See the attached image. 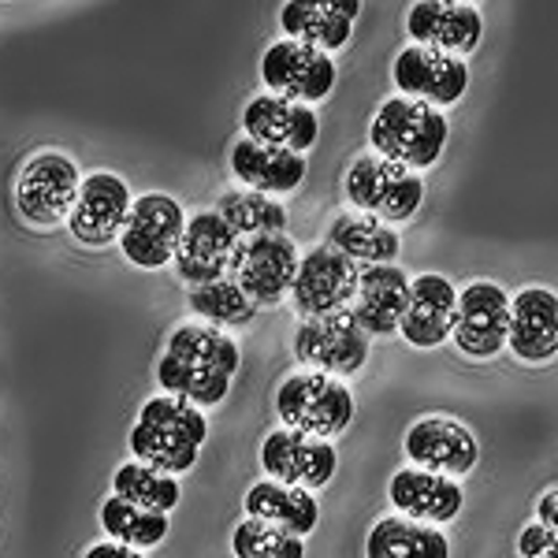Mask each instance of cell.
<instances>
[{
    "mask_svg": "<svg viewBox=\"0 0 558 558\" xmlns=\"http://www.w3.org/2000/svg\"><path fill=\"white\" fill-rule=\"evenodd\" d=\"M205 439H209V417L202 410L172 395H157L138 410L131 428V454L134 462L157 473L183 476L197 465Z\"/></svg>",
    "mask_w": 558,
    "mask_h": 558,
    "instance_id": "cell-1",
    "label": "cell"
},
{
    "mask_svg": "<svg viewBox=\"0 0 558 558\" xmlns=\"http://www.w3.org/2000/svg\"><path fill=\"white\" fill-rule=\"evenodd\" d=\"M447 134H451L447 112L428 108L421 101H410V97H402V94L387 97V101L376 108L373 123H368V142H373L376 157L391 160V165L407 168V172H417V175L444 157Z\"/></svg>",
    "mask_w": 558,
    "mask_h": 558,
    "instance_id": "cell-2",
    "label": "cell"
},
{
    "mask_svg": "<svg viewBox=\"0 0 558 558\" xmlns=\"http://www.w3.org/2000/svg\"><path fill=\"white\" fill-rule=\"evenodd\" d=\"M276 413L283 428L302 432L310 439H336L354 421V391L324 373H294L279 384Z\"/></svg>",
    "mask_w": 558,
    "mask_h": 558,
    "instance_id": "cell-3",
    "label": "cell"
},
{
    "mask_svg": "<svg viewBox=\"0 0 558 558\" xmlns=\"http://www.w3.org/2000/svg\"><path fill=\"white\" fill-rule=\"evenodd\" d=\"M343 191L354 213L373 216L391 228V223H407L417 216L421 202H425V179L376 157V153H365L347 168Z\"/></svg>",
    "mask_w": 558,
    "mask_h": 558,
    "instance_id": "cell-4",
    "label": "cell"
},
{
    "mask_svg": "<svg viewBox=\"0 0 558 558\" xmlns=\"http://www.w3.org/2000/svg\"><path fill=\"white\" fill-rule=\"evenodd\" d=\"M78 186H83V172L75 168V160L45 149L26 160L15 175V209L34 228H57L68 223L75 209Z\"/></svg>",
    "mask_w": 558,
    "mask_h": 558,
    "instance_id": "cell-5",
    "label": "cell"
},
{
    "mask_svg": "<svg viewBox=\"0 0 558 558\" xmlns=\"http://www.w3.org/2000/svg\"><path fill=\"white\" fill-rule=\"evenodd\" d=\"M299 246L287 235H254L239 239L231 254L228 279L257 305H279L291 294V283L299 276Z\"/></svg>",
    "mask_w": 558,
    "mask_h": 558,
    "instance_id": "cell-6",
    "label": "cell"
},
{
    "mask_svg": "<svg viewBox=\"0 0 558 558\" xmlns=\"http://www.w3.org/2000/svg\"><path fill=\"white\" fill-rule=\"evenodd\" d=\"M294 357L305 373L324 376H357L368 362V336L354 324L350 313H328V317H305L294 328Z\"/></svg>",
    "mask_w": 558,
    "mask_h": 558,
    "instance_id": "cell-7",
    "label": "cell"
},
{
    "mask_svg": "<svg viewBox=\"0 0 558 558\" xmlns=\"http://www.w3.org/2000/svg\"><path fill=\"white\" fill-rule=\"evenodd\" d=\"M186 216L172 194H142L131 202V216L123 223L120 250L134 268H165L175 260Z\"/></svg>",
    "mask_w": 558,
    "mask_h": 558,
    "instance_id": "cell-8",
    "label": "cell"
},
{
    "mask_svg": "<svg viewBox=\"0 0 558 558\" xmlns=\"http://www.w3.org/2000/svg\"><path fill=\"white\" fill-rule=\"evenodd\" d=\"M357 272L362 265L336 254L331 246H313L310 254L299 260V276L291 283V305L294 313L305 317H328V313H350L357 294Z\"/></svg>",
    "mask_w": 558,
    "mask_h": 558,
    "instance_id": "cell-9",
    "label": "cell"
},
{
    "mask_svg": "<svg viewBox=\"0 0 558 558\" xmlns=\"http://www.w3.org/2000/svg\"><path fill=\"white\" fill-rule=\"evenodd\" d=\"M260 78L268 86L265 94L287 97V101L310 108L336 89V60L328 52L283 38L268 45V52L260 57Z\"/></svg>",
    "mask_w": 558,
    "mask_h": 558,
    "instance_id": "cell-10",
    "label": "cell"
},
{
    "mask_svg": "<svg viewBox=\"0 0 558 558\" xmlns=\"http://www.w3.org/2000/svg\"><path fill=\"white\" fill-rule=\"evenodd\" d=\"M510 328V294L499 283L473 279L458 291V317H454V347L473 362H488L502 354Z\"/></svg>",
    "mask_w": 558,
    "mask_h": 558,
    "instance_id": "cell-11",
    "label": "cell"
},
{
    "mask_svg": "<svg viewBox=\"0 0 558 558\" xmlns=\"http://www.w3.org/2000/svg\"><path fill=\"white\" fill-rule=\"evenodd\" d=\"M131 191L116 172H89L78 186L75 209L68 216V231L78 246L105 250L112 242H120L123 223L131 216Z\"/></svg>",
    "mask_w": 558,
    "mask_h": 558,
    "instance_id": "cell-12",
    "label": "cell"
},
{
    "mask_svg": "<svg viewBox=\"0 0 558 558\" xmlns=\"http://www.w3.org/2000/svg\"><path fill=\"white\" fill-rule=\"evenodd\" d=\"M395 86L402 97L421 101L428 108H451L462 101L465 86H470V64L462 57H447L436 49H421V45H407L391 64Z\"/></svg>",
    "mask_w": 558,
    "mask_h": 558,
    "instance_id": "cell-13",
    "label": "cell"
},
{
    "mask_svg": "<svg viewBox=\"0 0 558 558\" xmlns=\"http://www.w3.org/2000/svg\"><path fill=\"white\" fill-rule=\"evenodd\" d=\"M260 470L268 473V481L317 492L324 484H331V476L339 470V454L331 439H310L302 432L276 428L260 444Z\"/></svg>",
    "mask_w": 558,
    "mask_h": 558,
    "instance_id": "cell-14",
    "label": "cell"
},
{
    "mask_svg": "<svg viewBox=\"0 0 558 558\" xmlns=\"http://www.w3.org/2000/svg\"><path fill=\"white\" fill-rule=\"evenodd\" d=\"M407 458L417 470L439 476H465L476 470L481 444L462 421L454 417H425L407 432Z\"/></svg>",
    "mask_w": 558,
    "mask_h": 558,
    "instance_id": "cell-15",
    "label": "cell"
},
{
    "mask_svg": "<svg viewBox=\"0 0 558 558\" xmlns=\"http://www.w3.org/2000/svg\"><path fill=\"white\" fill-rule=\"evenodd\" d=\"M407 31L421 49L462 57L481 45L484 20L473 4H462V0H421L407 12Z\"/></svg>",
    "mask_w": 558,
    "mask_h": 558,
    "instance_id": "cell-16",
    "label": "cell"
},
{
    "mask_svg": "<svg viewBox=\"0 0 558 558\" xmlns=\"http://www.w3.org/2000/svg\"><path fill=\"white\" fill-rule=\"evenodd\" d=\"M458 317V287L447 276L425 272L410 279V299L407 313L399 320V331L410 347L417 350H436L451 339Z\"/></svg>",
    "mask_w": 558,
    "mask_h": 558,
    "instance_id": "cell-17",
    "label": "cell"
},
{
    "mask_svg": "<svg viewBox=\"0 0 558 558\" xmlns=\"http://www.w3.org/2000/svg\"><path fill=\"white\" fill-rule=\"evenodd\" d=\"M242 131H246L250 142L305 157V149L317 146L320 120H317V112L305 105H294L276 94H257L254 101L242 108Z\"/></svg>",
    "mask_w": 558,
    "mask_h": 558,
    "instance_id": "cell-18",
    "label": "cell"
},
{
    "mask_svg": "<svg viewBox=\"0 0 558 558\" xmlns=\"http://www.w3.org/2000/svg\"><path fill=\"white\" fill-rule=\"evenodd\" d=\"M239 235L220 220L216 213H197L186 220L183 239L175 250V276L186 287L216 283V279H228L231 254H235Z\"/></svg>",
    "mask_w": 558,
    "mask_h": 558,
    "instance_id": "cell-19",
    "label": "cell"
},
{
    "mask_svg": "<svg viewBox=\"0 0 558 558\" xmlns=\"http://www.w3.org/2000/svg\"><path fill=\"white\" fill-rule=\"evenodd\" d=\"M387 499L402 518L421 521V525H451L462 514V484L454 476H439L428 470H395L387 481Z\"/></svg>",
    "mask_w": 558,
    "mask_h": 558,
    "instance_id": "cell-20",
    "label": "cell"
},
{
    "mask_svg": "<svg viewBox=\"0 0 558 558\" xmlns=\"http://www.w3.org/2000/svg\"><path fill=\"white\" fill-rule=\"evenodd\" d=\"M507 347L521 362L544 365L558 354V299L547 287H521L510 299Z\"/></svg>",
    "mask_w": 558,
    "mask_h": 558,
    "instance_id": "cell-21",
    "label": "cell"
},
{
    "mask_svg": "<svg viewBox=\"0 0 558 558\" xmlns=\"http://www.w3.org/2000/svg\"><path fill=\"white\" fill-rule=\"evenodd\" d=\"M410 276L399 265H365L357 272V294L350 317L365 336H391L407 313Z\"/></svg>",
    "mask_w": 558,
    "mask_h": 558,
    "instance_id": "cell-22",
    "label": "cell"
},
{
    "mask_svg": "<svg viewBox=\"0 0 558 558\" xmlns=\"http://www.w3.org/2000/svg\"><path fill=\"white\" fill-rule=\"evenodd\" d=\"M362 15V4H343V0H328V4H313V0H291L279 8V26L291 41L310 45L317 52H339L354 34V20Z\"/></svg>",
    "mask_w": 558,
    "mask_h": 558,
    "instance_id": "cell-23",
    "label": "cell"
},
{
    "mask_svg": "<svg viewBox=\"0 0 558 558\" xmlns=\"http://www.w3.org/2000/svg\"><path fill=\"white\" fill-rule=\"evenodd\" d=\"M231 175L254 194H268V197L294 194L305 179V157L239 138L235 146H231Z\"/></svg>",
    "mask_w": 558,
    "mask_h": 558,
    "instance_id": "cell-24",
    "label": "cell"
},
{
    "mask_svg": "<svg viewBox=\"0 0 558 558\" xmlns=\"http://www.w3.org/2000/svg\"><path fill=\"white\" fill-rule=\"evenodd\" d=\"M242 510H246V518L265 521V525H276V529H283V533H291L299 539L310 536L320 521V507L310 492L291 488V484H279V481H268V476L246 492Z\"/></svg>",
    "mask_w": 558,
    "mask_h": 558,
    "instance_id": "cell-25",
    "label": "cell"
},
{
    "mask_svg": "<svg viewBox=\"0 0 558 558\" xmlns=\"http://www.w3.org/2000/svg\"><path fill=\"white\" fill-rule=\"evenodd\" d=\"M336 254H343L347 260L354 265H391L402 250V239L395 228L387 223L373 220V216H362V213H339L328 228V242Z\"/></svg>",
    "mask_w": 558,
    "mask_h": 558,
    "instance_id": "cell-26",
    "label": "cell"
},
{
    "mask_svg": "<svg viewBox=\"0 0 558 558\" xmlns=\"http://www.w3.org/2000/svg\"><path fill=\"white\" fill-rule=\"evenodd\" d=\"M365 558H451L447 533L410 518H380L368 529Z\"/></svg>",
    "mask_w": 558,
    "mask_h": 558,
    "instance_id": "cell-27",
    "label": "cell"
},
{
    "mask_svg": "<svg viewBox=\"0 0 558 558\" xmlns=\"http://www.w3.org/2000/svg\"><path fill=\"white\" fill-rule=\"evenodd\" d=\"M168 357H179L186 365H197V368H209V373H220V376H235L239 373V343L220 328H209V324H183L168 336V347H165Z\"/></svg>",
    "mask_w": 558,
    "mask_h": 558,
    "instance_id": "cell-28",
    "label": "cell"
},
{
    "mask_svg": "<svg viewBox=\"0 0 558 558\" xmlns=\"http://www.w3.org/2000/svg\"><path fill=\"white\" fill-rule=\"evenodd\" d=\"M216 216L235 231L239 239L254 235H283L287 231V209L268 194L254 191H228L216 202Z\"/></svg>",
    "mask_w": 558,
    "mask_h": 558,
    "instance_id": "cell-29",
    "label": "cell"
},
{
    "mask_svg": "<svg viewBox=\"0 0 558 558\" xmlns=\"http://www.w3.org/2000/svg\"><path fill=\"white\" fill-rule=\"evenodd\" d=\"M157 384L165 387L172 399H183L191 402L197 410H213L228 399L231 391V376H220V373H209V368H197V365H186L179 357H160L157 362Z\"/></svg>",
    "mask_w": 558,
    "mask_h": 558,
    "instance_id": "cell-30",
    "label": "cell"
},
{
    "mask_svg": "<svg viewBox=\"0 0 558 558\" xmlns=\"http://www.w3.org/2000/svg\"><path fill=\"white\" fill-rule=\"evenodd\" d=\"M101 529L116 544L149 551L168 536V514H153V510H142L134 502L120 499V495H112V499L101 502Z\"/></svg>",
    "mask_w": 558,
    "mask_h": 558,
    "instance_id": "cell-31",
    "label": "cell"
},
{
    "mask_svg": "<svg viewBox=\"0 0 558 558\" xmlns=\"http://www.w3.org/2000/svg\"><path fill=\"white\" fill-rule=\"evenodd\" d=\"M112 495H120V499H128L142 510H153V514H168V510H175L179 499H183V495H179V476L157 473L142 462H128L116 470Z\"/></svg>",
    "mask_w": 558,
    "mask_h": 558,
    "instance_id": "cell-32",
    "label": "cell"
},
{
    "mask_svg": "<svg viewBox=\"0 0 558 558\" xmlns=\"http://www.w3.org/2000/svg\"><path fill=\"white\" fill-rule=\"evenodd\" d=\"M186 305L202 320H209V328H246L257 320V305L239 291L231 279H216V283H202L186 291Z\"/></svg>",
    "mask_w": 558,
    "mask_h": 558,
    "instance_id": "cell-33",
    "label": "cell"
},
{
    "mask_svg": "<svg viewBox=\"0 0 558 558\" xmlns=\"http://www.w3.org/2000/svg\"><path fill=\"white\" fill-rule=\"evenodd\" d=\"M231 551L235 558H305V544L276 525L242 518L231 533Z\"/></svg>",
    "mask_w": 558,
    "mask_h": 558,
    "instance_id": "cell-34",
    "label": "cell"
},
{
    "mask_svg": "<svg viewBox=\"0 0 558 558\" xmlns=\"http://www.w3.org/2000/svg\"><path fill=\"white\" fill-rule=\"evenodd\" d=\"M518 555L521 558H558V529L539 525V521L525 525L518 536Z\"/></svg>",
    "mask_w": 558,
    "mask_h": 558,
    "instance_id": "cell-35",
    "label": "cell"
},
{
    "mask_svg": "<svg viewBox=\"0 0 558 558\" xmlns=\"http://www.w3.org/2000/svg\"><path fill=\"white\" fill-rule=\"evenodd\" d=\"M536 521H539V525L558 529V488H547L544 495H539V502H536Z\"/></svg>",
    "mask_w": 558,
    "mask_h": 558,
    "instance_id": "cell-36",
    "label": "cell"
},
{
    "mask_svg": "<svg viewBox=\"0 0 558 558\" xmlns=\"http://www.w3.org/2000/svg\"><path fill=\"white\" fill-rule=\"evenodd\" d=\"M83 558H146L142 551H134V547H123L116 544V539H105V544H94Z\"/></svg>",
    "mask_w": 558,
    "mask_h": 558,
    "instance_id": "cell-37",
    "label": "cell"
}]
</instances>
